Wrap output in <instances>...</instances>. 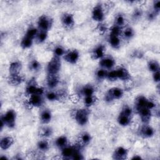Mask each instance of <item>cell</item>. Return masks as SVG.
Segmentation results:
<instances>
[{"mask_svg": "<svg viewBox=\"0 0 160 160\" xmlns=\"http://www.w3.org/2000/svg\"><path fill=\"white\" fill-rule=\"evenodd\" d=\"M26 94L28 96L32 94L42 95L44 94V88L38 86V83L35 78L31 79L26 87Z\"/></svg>", "mask_w": 160, "mask_h": 160, "instance_id": "obj_1", "label": "cell"}, {"mask_svg": "<svg viewBox=\"0 0 160 160\" xmlns=\"http://www.w3.org/2000/svg\"><path fill=\"white\" fill-rule=\"evenodd\" d=\"M89 118V111L86 108L78 109L74 114V119L80 126L86 125Z\"/></svg>", "mask_w": 160, "mask_h": 160, "instance_id": "obj_2", "label": "cell"}, {"mask_svg": "<svg viewBox=\"0 0 160 160\" xmlns=\"http://www.w3.org/2000/svg\"><path fill=\"white\" fill-rule=\"evenodd\" d=\"M61 62L60 58L53 56L47 66V71L48 74L57 75L61 69Z\"/></svg>", "mask_w": 160, "mask_h": 160, "instance_id": "obj_3", "label": "cell"}, {"mask_svg": "<svg viewBox=\"0 0 160 160\" xmlns=\"http://www.w3.org/2000/svg\"><path fill=\"white\" fill-rule=\"evenodd\" d=\"M16 113L13 109H9L1 116V120L3 121L5 126L9 128H14L16 124Z\"/></svg>", "mask_w": 160, "mask_h": 160, "instance_id": "obj_4", "label": "cell"}, {"mask_svg": "<svg viewBox=\"0 0 160 160\" xmlns=\"http://www.w3.org/2000/svg\"><path fill=\"white\" fill-rule=\"evenodd\" d=\"M124 94L123 90L119 88H112L109 89L104 96V100L106 102H111L115 99H121Z\"/></svg>", "mask_w": 160, "mask_h": 160, "instance_id": "obj_5", "label": "cell"}, {"mask_svg": "<svg viewBox=\"0 0 160 160\" xmlns=\"http://www.w3.org/2000/svg\"><path fill=\"white\" fill-rule=\"evenodd\" d=\"M37 24L39 30L48 32L52 27V19L46 15H41L38 18Z\"/></svg>", "mask_w": 160, "mask_h": 160, "instance_id": "obj_6", "label": "cell"}, {"mask_svg": "<svg viewBox=\"0 0 160 160\" xmlns=\"http://www.w3.org/2000/svg\"><path fill=\"white\" fill-rule=\"evenodd\" d=\"M91 16L94 21L102 22L104 19V12L101 4H96L92 9Z\"/></svg>", "mask_w": 160, "mask_h": 160, "instance_id": "obj_7", "label": "cell"}, {"mask_svg": "<svg viewBox=\"0 0 160 160\" xmlns=\"http://www.w3.org/2000/svg\"><path fill=\"white\" fill-rule=\"evenodd\" d=\"M63 58L66 62L71 64H74L78 61L79 58V51L76 49H69L68 51H66L65 54L63 56Z\"/></svg>", "mask_w": 160, "mask_h": 160, "instance_id": "obj_8", "label": "cell"}, {"mask_svg": "<svg viewBox=\"0 0 160 160\" xmlns=\"http://www.w3.org/2000/svg\"><path fill=\"white\" fill-rule=\"evenodd\" d=\"M61 21L62 26L67 29H71V28H72L75 23L73 15L68 12L64 13L62 15Z\"/></svg>", "mask_w": 160, "mask_h": 160, "instance_id": "obj_9", "label": "cell"}, {"mask_svg": "<svg viewBox=\"0 0 160 160\" xmlns=\"http://www.w3.org/2000/svg\"><path fill=\"white\" fill-rule=\"evenodd\" d=\"M139 114L141 121L144 124H148L151 118V110L147 107L142 108L137 111Z\"/></svg>", "mask_w": 160, "mask_h": 160, "instance_id": "obj_10", "label": "cell"}, {"mask_svg": "<svg viewBox=\"0 0 160 160\" xmlns=\"http://www.w3.org/2000/svg\"><path fill=\"white\" fill-rule=\"evenodd\" d=\"M44 102V99L42 95L32 94L29 96L28 99V104L31 107L39 108L42 105Z\"/></svg>", "mask_w": 160, "mask_h": 160, "instance_id": "obj_11", "label": "cell"}, {"mask_svg": "<svg viewBox=\"0 0 160 160\" xmlns=\"http://www.w3.org/2000/svg\"><path fill=\"white\" fill-rule=\"evenodd\" d=\"M128 154V149L122 146H119L114 149L112 153V158L116 160H122L127 158Z\"/></svg>", "mask_w": 160, "mask_h": 160, "instance_id": "obj_12", "label": "cell"}, {"mask_svg": "<svg viewBox=\"0 0 160 160\" xmlns=\"http://www.w3.org/2000/svg\"><path fill=\"white\" fill-rule=\"evenodd\" d=\"M154 134V129L151 126L148 125V124H144L139 130V135L143 138H151Z\"/></svg>", "mask_w": 160, "mask_h": 160, "instance_id": "obj_13", "label": "cell"}, {"mask_svg": "<svg viewBox=\"0 0 160 160\" xmlns=\"http://www.w3.org/2000/svg\"><path fill=\"white\" fill-rule=\"evenodd\" d=\"M115 64V60L111 56H104L102 58L100 59L99 61L100 67L105 69H112L114 66Z\"/></svg>", "mask_w": 160, "mask_h": 160, "instance_id": "obj_14", "label": "cell"}, {"mask_svg": "<svg viewBox=\"0 0 160 160\" xmlns=\"http://www.w3.org/2000/svg\"><path fill=\"white\" fill-rule=\"evenodd\" d=\"M105 48L103 45L100 44L96 46L91 52V58L93 59H101L104 56Z\"/></svg>", "mask_w": 160, "mask_h": 160, "instance_id": "obj_15", "label": "cell"}, {"mask_svg": "<svg viewBox=\"0 0 160 160\" xmlns=\"http://www.w3.org/2000/svg\"><path fill=\"white\" fill-rule=\"evenodd\" d=\"M116 70L118 78L121 81H128L131 79V74L129 72L123 67H119Z\"/></svg>", "mask_w": 160, "mask_h": 160, "instance_id": "obj_16", "label": "cell"}, {"mask_svg": "<svg viewBox=\"0 0 160 160\" xmlns=\"http://www.w3.org/2000/svg\"><path fill=\"white\" fill-rule=\"evenodd\" d=\"M77 146H66L61 149V155L64 159H72Z\"/></svg>", "mask_w": 160, "mask_h": 160, "instance_id": "obj_17", "label": "cell"}, {"mask_svg": "<svg viewBox=\"0 0 160 160\" xmlns=\"http://www.w3.org/2000/svg\"><path fill=\"white\" fill-rule=\"evenodd\" d=\"M59 81L57 75L48 74L47 77V85L50 89H54L58 86Z\"/></svg>", "mask_w": 160, "mask_h": 160, "instance_id": "obj_18", "label": "cell"}, {"mask_svg": "<svg viewBox=\"0 0 160 160\" xmlns=\"http://www.w3.org/2000/svg\"><path fill=\"white\" fill-rule=\"evenodd\" d=\"M14 143V139L11 136H6L1 139L0 142L1 149L6 150L9 149Z\"/></svg>", "mask_w": 160, "mask_h": 160, "instance_id": "obj_19", "label": "cell"}, {"mask_svg": "<svg viewBox=\"0 0 160 160\" xmlns=\"http://www.w3.org/2000/svg\"><path fill=\"white\" fill-rule=\"evenodd\" d=\"M22 69V64L19 61H14L12 62L9 68V74L16 75L19 74V72Z\"/></svg>", "mask_w": 160, "mask_h": 160, "instance_id": "obj_20", "label": "cell"}, {"mask_svg": "<svg viewBox=\"0 0 160 160\" xmlns=\"http://www.w3.org/2000/svg\"><path fill=\"white\" fill-rule=\"evenodd\" d=\"M52 119V114L50 110L44 109L40 114V121L42 124H48Z\"/></svg>", "mask_w": 160, "mask_h": 160, "instance_id": "obj_21", "label": "cell"}, {"mask_svg": "<svg viewBox=\"0 0 160 160\" xmlns=\"http://www.w3.org/2000/svg\"><path fill=\"white\" fill-rule=\"evenodd\" d=\"M131 118L130 116H126L121 112L119 113L118 117V124L121 126H128L130 122H131Z\"/></svg>", "mask_w": 160, "mask_h": 160, "instance_id": "obj_22", "label": "cell"}, {"mask_svg": "<svg viewBox=\"0 0 160 160\" xmlns=\"http://www.w3.org/2000/svg\"><path fill=\"white\" fill-rule=\"evenodd\" d=\"M148 101V99L143 96H138L136 98V102H135V106H136V111H138V109H139L142 108L147 107Z\"/></svg>", "mask_w": 160, "mask_h": 160, "instance_id": "obj_23", "label": "cell"}, {"mask_svg": "<svg viewBox=\"0 0 160 160\" xmlns=\"http://www.w3.org/2000/svg\"><path fill=\"white\" fill-rule=\"evenodd\" d=\"M109 42L112 48L119 49L121 44V40L119 39V36L109 34Z\"/></svg>", "mask_w": 160, "mask_h": 160, "instance_id": "obj_24", "label": "cell"}, {"mask_svg": "<svg viewBox=\"0 0 160 160\" xmlns=\"http://www.w3.org/2000/svg\"><path fill=\"white\" fill-rule=\"evenodd\" d=\"M79 143L80 146H85L88 144L91 141V136L88 132H84L82 133L79 136Z\"/></svg>", "mask_w": 160, "mask_h": 160, "instance_id": "obj_25", "label": "cell"}, {"mask_svg": "<svg viewBox=\"0 0 160 160\" xmlns=\"http://www.w3.org/2000/svg\"><path fill=\"white\" fill-rule=\"evenodd\" d=\"M68 142V138L65 136H61L58 137L55 141L56 146L59 149H62L64 147L67 146Z\"/></svg>", "mask_w": 160, "mask_h": 160, "instance_id": "obj_26", "label": "cell"}, {"mask_svg": "<svg viewBox=\"0 0 160 160\" xmlns=\"http://www.w3.org/2000/svg\"><path fill=\"white\" fill-rule=\"evenodd\" d=\"M8 81L9 83L12 85H18L23 81V78L19 74H16V75L9 74Z\"/></svg>", "mask_w": 160, "mask_h": 160, "instance_id": "obj_27", "label": "cell"}, {"mask_svg": "<svg viewBox=\"0 0 160 160\" xmlns=\"http://www.w3.org/2000/svg\"><path fill=\"white\" fill-rule=\"evenodd\" d=\"M48 38V32L44 31L39 30L35 38V41L37 43L40 44L44 42Z\"/></svg>", "mask_w": 160, "mask_h": 160, "instance_id": "obj_28", "label": "cell"}, {"mask_svg": "<svg viewBox=\"0 0 160 160\" xmlns=\"http://www.w3.org/2000/svg\"><path fill=\"white\" fill-rule=\"evenodd\" d=\"M32 44H33V39L24 35V36L21 39V41L20 42V46L22 49H28L31 47Z\"/></svg>", "mask_w": 160, "mask_h": 160, "instance_id": "obj_29", "label": "cell"}, {"mask_svg": "<svg viewBox=\"0 0 160 160\" xmlns=\"http://www.w3.org/2000/svg\"><path fill=\"white\" fill-rule=\"evenodd\" d=\"M81 93L82 95L85 96H92L94 95V87L91 85V84H88V85H85L81 89Z\"/></svg>", "mask_w": 160, "mask_h": 160, "instance_id": "obj_30", "label": "cell"}, {"mask_svg": "<svg viewBox=\"0 0 160 160\" xmlns=\"http://www.w3.org/2000/svg\"><path fill=\"white\" fill-rule=\"evenodd\" d=\"M37 147L38 149L41 151L45 152L48 151L49 148V142L46 139H42L38 142Z\"/></svg>", "mask_w": 160, "mask_h": 160, "instance_id": "obj_31", "label": "cell"}, {"mask_svg": "<svg viewBox=\"0 0 160 160\" xmlns=\"http://www.w3.org/2000/svg\"><path fill=\"white\" fill-rule=\"evenodd\" d=\"M96 102V98L94 95L85 96L84 99V103L86 108H89L93 106Z\"/></svg>", "mask_w": 160, "mask_h": 160, "instance_id": "obj_32", "label": "cell"}, {"mask_svg": "<svg viewBox=\"0 0 160 160\" xmlns=\"http://www.w3.org/2000/svg\"><path fill=\"white\" fill-rule=\"evenodd\" d=\"M46 97L48 100L50 101H59L61 99V96L59 92H56L54 91H49L46 93Z\"/></svg>", "mask_w": 160, "mask_h": 160, "instance_id": "obj_33", "label": "cell"}, {"mask_svg": "<svg viewBox=\"0 0 160 160\" xmlns=\"http://www.w3.org/2000/svg\"><path fill=\"white\" fill-rule=\"evenodd\" d=\"M38 31L39 30L34 27H30L28 29V30L25 34V36H26L27 37H28L31 39H32L34 40L38 32Z\"/></svg>", "mask_w": 160, "mask_h": 160, "instance_id": "obj_34", "label": "cell"}, {"mask_svg": "<svg viewBox=\"0 0 160 160\" xmlns=\"http://www.w3.org/2000/svg\"><path fill=\"white\" fill-rule=\"evenodd\" d=\"M122 34L125 39H131L134 36V31L132 28L128 27L122 31Z\"/></svg>", "mask_w": 160, "mask_h": 160, "instance_id": "obj_35", "label": "cell"}, {"mask_svg": "<svg viewBox=\"0 0 160 160\" xmlns=\"http://www.w3.org/2000/svg\"><path fill=\"white\" fill-rule=\"evenodd\" d=\"M148 69L150 71L154 72L159 71V64L157 61L152 60L148 63Z\"/></svg>", "mask_w": 160, "mask_h": 160, "instance_id": "obj_36", "label": "cell"}, {"mask_svg": "<svg viewBox=\"0 0 160 160\" xmlns=\"http://www.w3.org/2000/svg\"><path fill=\"white\" fill-rule=\"evenodd\" d=\"M29 67V69L32 71H38L41 69V64L38 61L33 59L30 62Z\"/></svg>", "mask_w": 160, "mask_h": 160, "instance_id": "obj_37", "label": "cell"}, {"mask_svg": "<svg viewBox=\"0 0 160 160\" xmlns=\"http://www.w3.org/2000/svg\"><path fill=\"white\" fill-rule=\"evenodd\" d=\"M114 22L116 26H119V27H122L125 23V18L124 16L121 14H118L114 19Z\"/></svg>", "mask_w": 160, "mask_h": 160, "instance_id": "obj_38", "label": "cell"}, {"mask_svg": "<svg viewBox=\"0 0 160 160\" xmlns=\"http://www.w3.org/2000/svg\"><path fill=\"white\" fill-rule=\"evenodd\" d=\"M122 28L116 26V25H114L110 29V34L111 35L119 36L122 34Z\"/></svg>", "mask_w": 160, "mask_h": 160, "instance_id": "obj_39", "label": "cell"}, {"mask_svg": "<svg viewBox=\"0 0 160 160\" xmlns=\"http://www.w3.org/2000/svg\"><path fill=\"white\" fill-rule=\"evenodd\" d=\"M40 134L42 137H44V138L49 137L52 134V129L50 127H44L43 128L41 129Z\"/></svg>", "mask_w": 160, "mask_h": 160, "instance_id": "obj_40", "label": "cell"}, {"mask_svg": "<svg viewBox=\"0 0 160 160\" xmlns=\"http://www.w3.org/2000/svg\"><path fill=\"white\" fill-rule=\"evenodd\" d=\"M107 74H108V71H106V69H103V68H101V69H99L97 71L96 75V77L98 79L102 80V79H104L106 78Z\"/></svg>", "mask_w": 160, "mask_h": 160, "instance_id": "obj_41", "label": "cell"}, {"mask_svg": "<svg viewBox=\"0 0 160 160\" xmlns=\"http://www.w3.org/2000/svg\"><path fill=\"white\" fill-rule=\"evenodd\" d=\"M66 50L61 46H57L54 49V56H56L57 57L60 58L61 56H63L65 54Z\"/></svg>", "mask_w": 160, "mask_h": 160, "instance_id": "obj_42", "label": "cell"}, {"mask_svg": "<svg viewBox=\"0 0 160 160\" xmlns=\"http://www.w3.org/2000/svg\"><path fill=\"white\" fill-rule=\"evenodd\" d=\"M106 79L110 81H115L118 79L116 70H112L109 72H108Z\"/></svg>", "mask_w": 160, "mask_h": 160, "instance_id": "obj_43", "label": "cell"}, {"mask_svg": "<svg viewBox=\"0 0 160 160\" xmlns=\"http://www.w3.org/2000/svg\"><path fill=\"white\" fill-rule=\"evenodd\" d=\"M142 11L141 9H134L133 13H132V18L133 19H138L139 18H141V17L142 16Z\"/></svg>", "mask_w": 160, "mask_h": 160, "instance_id": "obj_44", "label": "cell"}, {"mask_svg": "<svg viewBox=\"0 0 160 160\" xmlns=\"http://www.w3.org/2000/svg\"><path fill=\"white\" fill-rule=\"evenodd\" d=\"M153 10L154 12H156L157 14H159L160 11V1H155L153 2Z\"/></svg>", "mask_w": 160, "mask_h": 160, "instance_id": "obj_45", "label": "cell"}, {"mask_svg": "<svg viewBox=\"0 0 160 160\" xmlns=\"http://www.w3.org/2000/svg\"><path fill=\"white\" fill-rule=\"evenodd\" d=\"M152 79L155 82H159L160 81V72L159 71L153 72Z\"/></svg>", "mask_w": 160, "mask_h": 160, "instance_id": "obj_46", "label": "cell"}, {"mask_svg": "<svg viewBox=\"0 0 160 160\" xmlns=\"http://www.w3.org/2000/svg\"><path fill=\"white\" fill-rule=\"evenodd\" d=\"M97 29L100 32H104L106 31L107 28L106 26V24H104L102 22H99L98 27H97Z\"/></svg>", "mask_w": 160, "mask_h": 160, "instance_id": "obj_47", "label": "cell"}, {"mask_svg": "<svg viewBox=\"0 0 160 160\" xmlns=\"http://www.w3.org/2000/svg\"><path fill=\"white\" fill-rule=\"evenodd\" d=\"M156 15H157V14L153 11V12H150V13L148 14V18L149 20H153L154 19V18L156 17Z\"/></svg>", "mask_w": 160, "mask_h": 160, "instance_id": "obj_48", "label": "cell"}, {"mask_svg": "<svg viewBox=\"0 0 160 160\" xmlns=\"http://www.w3.org/2000/svg\"><path fill=\"white\" fill-rule=\"evenodd\" d=\"M141 157L138 155H135L132 158V159H141Z\"/></svg>", "mask_w": 160, "mask_h": 160, "instance_id": "obj_49", "label": "cell"}]
</instances>
